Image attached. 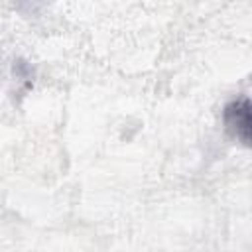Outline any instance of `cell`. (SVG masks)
<instances>
[{"label": "cell", "instance_id": "6da1fadb", "mask_svg": "<svg viewBox=\"0 0 252 252\" xmlns=\"http://www.w3.org/2000/svg\"><path fill=\"white\" fill-rule=\"evenodd\" d=\"M222 122L234 140L252 148V96L230 100L222 108Z\"/></svg>", "mask_w": 252, "mask_h": 252}]
</instances>
